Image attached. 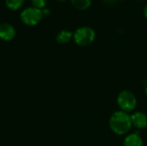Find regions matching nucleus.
Wrapping results in <instances>:
<instances>
[{"mask_svg":"<svg viewBox=\"0 0 147 146\" xmlns=\"http://www.w3.org/2000/svg\"><path fill=\"white\" fill-rule=\"evenodd\" d=\"M131 115L124 111L115 112L109 119V127L117 135L127 134L132 128Z\"/></svg>","mask_w":147,"mask_h":146,"instance_id":"1","label":"nucleus"},{"mask_svg":"<svg viewBox=\"0 0 147 146\" xmlns=\"http://www.w3.org/2000/svg\"><path fill=\"white\" fill-rule=\"evenodd\" d=\"M116 101L120 109L127 113L134 111L137 106V99L135 95L127 89L122 90L118 95Z\"/></svg>","mask_w":147,"mask_h":146,"instance_id":"2","label":"nucleus"},{"mask_svg":"<svg viewBox=\"0 0 147 146\" xmlns=\"http://www.w3.org/2000/svg\"><path fill=\"white\" fill-rule=\"evenodd\" d=\"M96 39L94 29L90 27H81L73 34L74 42L80 46H87L90 45Z\"/></svg>","mask_w":147,"mask_h":146,"instance_id":"3","label":"nucleus"},{"mask_svg":"<svg viewBox=\"0 0 147 146\" xmlns=\"http://www.w3.org/2000/svg\"><path fill=\"white\" fill-rule=\"evenodd\" d=\"M20 17L25 25L35 26L43 18L42 10L35 7H28L22 11Z\"/></svg>","mask_w":147,"mask_h":146,"instance_id":"4","label":"nucleus"},{"mask_svg":"<svg viewBox=\"0 0 147 146\" xmlns=\"http://www.w3.org/2000/svg\"><path fill=\"white\" fill-rule=\"evenodd\" d=\"M16 36L15 28L7 22L0 23V39L4 41L12 40Z\"/></svg>","mask_w":147,"mask_h":146,"instance_id":"5","label":"nucleus"},{"mask_svg":"<svg viewBox=\"0 0 147 146\" xmlns=\"http://www.w3.org/2000/svg\"><path fill=\"white\" fill-rule=\"evenodd\" d=\"M132 125L138 129H144L147 126V115L143 112H135L131 115Z\"/></svg>","mask_w":147,"mask_h":146,"instance_id":"6","label":"nucleus"},{"mask_svg":"<svg viewBox=\"0 0 147 146\" xmlns=\"http://www.w3.org/2000/svg\"><path fill=\"white\" fill-rule=\"evenodd\" d=\"M123 146H143V140L138 133H131L124 139Z\"/></svg>","mask_w":147,"mask_h":146,"instance_id":"7","label":"nucleus"},{"mask_svg":"<svg viewBox=\"0 0 147 146\" xmlns=\"http://www.w3.org/2000/svg\"><path fill=\"white\" fill-rule=\"evenodd\" d=\"M73 39V34L70 30H61L56 35V40L59 44H66Z\"/></svg>","mask_w":147,"mask_h":146,"instance_id":"8","label":"nucleus"},{"mask_svg":"<svg viewBox=\"0 0 147 146\" xmlns=\"http://www.w3.org/2000/svg\"><path fill=\"white\" fill-rule=\"evenodd\" d=\"M71 3L76 9L79 10H84L90 6L91 0H71Z\"/></svg>","mask_w":147,"mask_h":146,"instance_id":"9","label":"nucleus"},{"mask_svg":"<svg viewBox=\"0 0 147 146\" xmlns=\"http://www.w3.org/2000/svg\"><path fill=\"white\" fill-rule=\"evenodd\" d=\"M7 8L10 10H17L19 9L24 3L25 0H4Z\"/></svg>","mask_w":147,"mask_h":146,"instance_id":"10","label":"nucleus"},{"mask_svg":"<svg viewBox=\"0 0 147 146\" xmlns=\"http://www.w3.org/2000/svg\"><path fill=\"white\" fill-rule=\"evenodd\" d=\"M31 2H32L33 7L42 9L43 8H45L47 3V0H31Z\"/></svg>","mask_w":147,"mask_h":146,"instance_id":"11","label":"nucleus"},{"mask_svg":"<svg viewBox=\"0 0 147 146\" xmlns=\"http://www.w3.org/2000/svg\"><path fill=\"white\" fill-rule=\"evenodd\" d=\"M41 10H42L43 16H47V15H50V10L48 9H41Z\"/></svg>","mask_w":147,"mask_h":146,"instance_id":"12","label":"nucleus"},{"mask_svg":"<svg viewBox=\"0 0 147 146\" xmlns=\"http://www.w3.org/2000/svg\"><path fill=\"white\" fill-rule=\"evenodd\" d=\"M144 15H145V17L147 19V5L145 7V9H144Z\"/></svg>","mask_w":147,"mask_h":146,"instance_id":"13","label":"nucleus"},{"mask_svg":"<svg viewBox=\"0 0 147 146\" xmlns=\"http://www.w3.org/2000/svg\"><path fill=\"white\" fill-rule=\"evenodd\" d=\"M145 92H146V95L147 96V85L146 87V89H145Z\"/></svg>","mask_w":147,"mask_h":146,"instance_id":"14","label":"nucleus"},{"mask_svg":"<svg viewBox=\"0 0 147 146\" xmlns=\"http://www.w3.org/2000/svg\"><path fill=\"white\" fill-rule=\"evenodd\" d=\"M59 2H64V1H65V0H58Z\"/></svg>","mask_w":147,"mask_h":146,"instance_id":"15","label":"nucleus"}]
</instances>
